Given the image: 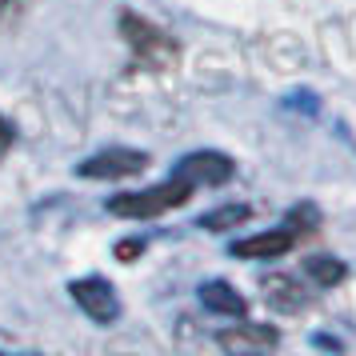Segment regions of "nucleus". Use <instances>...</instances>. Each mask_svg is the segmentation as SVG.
<instances>
[{
	"mask_svg": "<svg viewBox=\"0 0 356 356\" xmlns=\"http://www.w3.org/2000/svg\"><path fill=\"white\" fill-rule=\"evenodd\" d=\"M193 193H196V184L177 172V177L164 180V184H152V188H140V193L113 196V200H108V212H113V216H129V220H152V216H161V212L180 209Z\"/></svg>",
	"mask_w": 356,
	"mask_h": 356,
	"instance_id": "f257e3e1",
	"label": "nucleus"
},
{
	"mask_svg": "<svg viewBox=\"0 0 356 356\" xmlns=\"http://www.w3.org/2000/svg\"><path fill=\"white\" fill-rule=\"evenodd\" d=\"M145 168H148V152H140V148H104V152L76 164V172L88 180H124L145 172Z\"/></svg>",
	"mask_w": 356,
	"mask_h": 356,
	"instance_id": "f03ea898",
	"label": "nucleus"
},
{
	"mask_svg": "<svg viewBox=\"0 0 356 356\" xmlns=\"http://www.w3.org/2000/svg\"><path fill=\"white\" fill-rule=\"evenodd\" d=\"M72 292V300L84 308V316H92L97 324H113L120 316V300H116L113 284L104 280V276H81V280H72L68 284Z\"/></svg>",
	"mask_w": 356,
	"mask_h": 356,
	"instance_id": "7ed1b4c3",
	"label": "nucleus"
},
{
	"mask_svg": "<svg viewBox=\"0 0 356 356\" xmlns=\"http://www.w3.org/2000/svg\"><path fill=\"white\" fill-rule=\"evenodd\" d=\"M292 244H296V236H292L289 228H268V232H257V236L236 241L232 244V257H241V260H276V257H284Z\"/></svg>",
	"mask_w": 356,
	"mask_h": 356,
	"instance_id": "20e7f679",
	"label": "nucleus"
},
{
	"mask_svg": "<svg viewBox=\"0 0 356 356\" xmlns=\"http://www.w3.org/2000/svg\"><path fill=\"white\" fill-rule=\"evenodd\" d=\"M180 177H188L193 184H225L232 177V161L220 152H193L180 161Z\"/></svg>",
	"mask_w": 356,
	"mask_h": 356,
	"instance_id": "39448f33",
	"label": "nucleus"
},
{
	"mask_svg": "<svg viewBox=\"0 0 356 356\" xmlns=\"http://www.w3.org/2000/svg\"><path fill=\"white\" fill-rule=\"evenodd\" d=\"M200 305L209 308V312H220V316H244V296L232 284L225 280H209V284H200Z\"/></svg>",
	"mask_w": 356,
	"mask_h": 356,
	"instance_id": "423d86ee",
	"label": "nucleus"
},
{
	"mask_svg": "<svg viewBox=\"0 0 356 356\" xmlns=\"http://www.w3.org/2000/svg\"><path fill=\"white\" fill-rule=\"evenodd\" d=\"M120 24H124V33H129V44L140 52V56H161V49H168L164 33H156V29L145 24L140 17H124Z\"/></svg>",
	"mask_w": 356,
	"mask_h": 356,
	"instance_id": "0eeeda50",
	"label": "nucleus"
},
{
	"mask_svg": "<svg viewBox=\"0 0 356 356\" xmlns=\"http://www.w3.org/2000/svg\"><path fill=\"white\" fill-rule=\"evenodd\" d=\"M220 344H225L228 353H244V348H273L276 332H273V328H252V324H244V328H236V332H220Z\"/></svg>",
	"mask_w": 356,
	"mask_h": 356,
	"instance_id": "6e6552de",
	"label": "nucleus"
},
{
	"mask_svg": "<svg viewBox=\"0 0 356 356\" xmlns=\"http://www.w3.org/2000/svg\"><path fill=\"white\" fill-rule=\"evenodd\" d=\"M248 220V204H225V209H212L200 216V228L204 232H225V228H236Z\"/></svg>",
	"mask_w": 356,
	"mask_h": 356,
	"instance_id": "1a4fd4ad",
	"label": "nucleus"
},
{
	"mask_svg": "<svg viewBox=\"0 0 356 356\" xmlns=\"http://www.w3.org/2000/svg\"><path fill=\"white\" fill-rule=\"evenodd\" d=\"M264 292H268V300H273V305L289 308V312L305 305V296L296 292V284H292L289 276H268V280H264Z\"/></svg>",
	"mask_w": 356,
	"mask_h": 356,
	"instance_id": "9d476101",
	"label": "nucleus"
},
{
	"mask_svg": "<svg viewBox=\"0 0 356 356\" xmlns=\"http://www.w3.org/2000/svg\"><path fill=\"white\" fill-rule=\"evenodd\" d=\"M308 276H312L316 284H324V289H332V284L344 280V264L332 260V257H312L308 260Z\"/></svg>",
	"mask_w": 356,
	"mask_h": 356,
	"instance_id": "9b49d317",
	"label": "nucleus"
},
{
	"mask_svg": "<svg viewBox=\"0 0 356 356\" xmlns=\"http://www.w3.org/2000/svg\"><path fill=\"white\" fill-rule=\"evenodd\" d=\"M140 248H145L140 241H120V244H116V257H120V260H132V257H140Z\"/></svg>",
	"mask_w": 356,
	"mask_h": 356,
	"instance_id": "f8f14e48",
	"label": "nucleus"
},
{
	"mask_svg": "<svg viewBox=\"0 0 356 356\" xmlns=\"http://www.w3.org/2000/svg\"><path fill=\"white\" fill-rule=\"evenodd\" d=\"M8 136H13V129H8V120H4V116H0V148L8 145Z\"/></svg>",
	"mask_w": 356,
	"mask_h": 356,
	"instance_id": "ddd939ff",
	"label": "nucleus"
}]
</instances>
